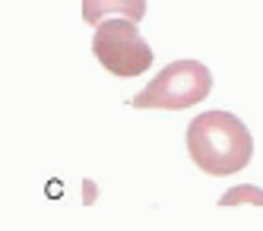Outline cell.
I'll return each mask as SVG.
<instances>
[{
  "label": "cell",
  "mask_w": 263,
  "mask_h": 231,
  "mask_svg": "<svg viewBox=\"0 0 263 231\" xmlns=\"http://www.w3.org/2000/svg\"><path fill=\"white\" fill-rule=\"evenodd\" d=\"M92 51L99 64L115 76H140L153 67V48L146 45L134 19H102L92 35Z\"/></svg>",
  "instance_id": "cell-3"
},
{
  "label": "cell",
  "mask_w": 263,
  "mask_h": 231,
  "mask_svg": "<svg viewBox=\"0 0 263 231\" xmlns=\"http://www.w3.org/2000/svg\"><path fill=\"white\" fill-rule=\"evenodd\" d=\"M241 203H254V206H263V190L254 187V184H241V187H232L225 190L219 206H241Z\"/></svg>",
  "instance_id": "cell-5"
},
{
  "label": "cell",
  "mask_w": 263,
  "mask_h": 231,
  "mask_svg": "<svg viewBox=\"0 0 263 231\" xmlns=\"http://www.w3.org/2000/svg\"><path fill=\"white\" fill-rule=\"evenodd\" d=\"M111 13H121L127 19H134V23H140L146 16V0H83V19L89 26H99Z\"/></svg>",
  "instance_id": "cell-4"
},
{
  "label": "cell",
  "mask_w": 263,
  "mask_h": 231,
  "mask_svg": "<svg viewBox=\"0 0 263 231\" xmlns=\"http://www.w3.org/2000/svg\"><path fill=\"white\" fill-rule=\"evenodd\" d=\"M187 152L206 175H235L251 162V133L229 111H203L187 127Z\"/></svg>",
  "instance_id": "cell-1"
},
{
  "label": "cell",
  "mask_w": 263,
  "mask_h": 231,
  "mask_svg": "<svg viewBox=\"0 0 263 231\" xmlns=\"http://www.w3.org/2000/svg\"><path fill=\"white\" fill-rule=\"evenodd\" d=\"M213 89V73L200 61H175L168 64L140 95H134V108L156 111H184L200 105Z\"/></svg>",
  "instance_id": "cell-2"
}]
</instances>
